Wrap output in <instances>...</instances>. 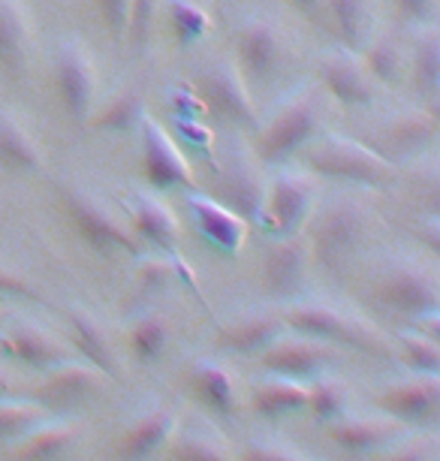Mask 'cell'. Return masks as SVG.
I'll return each instance as SVG.
<instances>
[{
	"mask_svg": "<svg viewBox=\"0 0 440 461\" xmlns=\"http://www.w3.org/2000/svg\"><path fill=\"white\" fill-rule=\"evenodd\" d=\"M386 461H435V438H399Z\"/></svg>",
	"mask_w": 440,
	"mask_h": 461,
	"instance_id": "cell-41",
	"label": "cell"
},
{
	"mask_svg": "<svg viewBox=\"0 0 440 461\" xmlns=\"http://www.w3.org/2000/svg\"><path fill=\"white\" fill-rule=\"evenodd\" d=\"M172 461H232L227 440L218 431L202 425V429L184 431L175 443Z\"/></svg>",
	"mask_w": 440,
	"mask_h": 461,
	"instance_id": "cell-37",
	"label": "cell"
},
{
	"mask_svg": "<svg viewBox=\"0 0 440 461\" xmlns=\"http://www.w3.org/2000/svg\"><path fill=\"white\" fill-rule=\"evenodd\" d=\"M100 4V13L103 19H106L112 37H115L118 42L127 37V24H130V6L133 0H97Z\"/></svg>",
	"mask_w": 440,
	"mask_h": 461,
	"instance_id": "cell-44",
	"label": "cell"
},
{
	"mask_svg": "<svg viewBox=\"0 0 440 461\" xmlns=\"http://www.w3.org/2000/svg\"><path fill=\"white\" fill-rule=\"evenodd\" d=\"M82 438V425L70 420H55L49 422V416L40 425L13 443L15 461H58L67 449H73V443Z\"/></svg>",
	"mask_w": 440,
	"mask_h": 461,
	"instance_id": "cell-22",
	"label": "cell"
},
{
	"mask_svg": "<svg viewBox=\"0 0 440 461\" xmlns=\"http://www.w3.org/2000/svg\"><path fill=\"white\" fill-rule=\"evenodd\" d=\"M401 13L413 22H428L437 10V0H399Z\"/></svg>",
	"mask_w": 440,
	"mask_h": 461,
	"instance_id": "cell-48",
	"label": "cell"
},
{
	"mask_svg": "<svg viewBox=\"0 0 440 461\" xmlns=\"http://www.w3.org/2000/svg\"><path fill=\"white\" fill-rule=\"evenodd\" d=\"M287 326L299 335L317 338L326 344H344L356 350H381V332L371 329L353 311L332 302H299L287 314Z\"/></svg>",
	"mask_w": 440,
	"mask_h": 461,
	"instance_id": "cell-4",
	"label": "cell"
},
{
	"mask_svg": "<svg viewBox=\"0 0 440 461\" xmlns=\"http://www.w3.org/2000/svg\"><path fill=\"white\" fill-rule=\"evenodd\" d=\"M435 133H437L435 112H408V115H399L390 124L386 145L401 154H417L435 142Z\"/></svg>",
	"mask_w": 440,
	"mask_h": 461,
	"instance_id": "cell-31",
	"label": "cell"
},
{
	"mask_svg": "<svg viewBox=\"0 0 440 461\" xmlns=\"http://www.w3.org/2000/svg\"><path fill=\"white\" fill-rule=\"evenodd\" d=\"M377 402L383 413L395 416L404 425H428L440 413V380L437 374H417L383 389Z\"/></svg>",
	"mask_w": 440,
	"mask_h": 461,
	"instance_id": "cell-15",
	"label": "cell"
},
{
	"mask_svg": "<svg viewBox=\"0 0 440 461\" xmlns=\"http://www.w3.org/2000/svg\"><path fill=\"white\" fill-rule=\"evenodd\" d=\"M178 429V413L172 407H151L148 413L139 416L130 434L121 440L118 461H151L157 452L172 440Z\"/></svg>",
	"mask_w": 440,
	"mask_h": 461,
	"instance_id": "cell-21",
	"label": "cell"
},
{
	"mask_svg": "<svg viewBox=\"0 0 440 461\" xmlns=\"http://www.w3.org/2000/svg\"><path fill=\"white\" fill-rule=\"evenodd\" d=\"M320 199L317 176L308 172H281L269 181V205H265L263 226L274 236H296L310 221Z\"/></svg>",
	"mask_w": 440,
	"mask_h": 461,
	"instance_id": "cell-6",
	"label": "cell"
},
{
	"mask_svg": "<svg viewBox=\"0 0 440 461\" xmlns=\"http://www.w3.org/2000/svg\"><path fill=\"white\" fill-rule=\"evenodd\" d=\"M175 103L184 112H178V118H200V112H202V100L196 97L193 91H187V88H178L175 91Z\"/></svg>",
	"mask_w": 440,
	"mask_h": 461,
	"instance_id": "cell-49",
	"label": "cell"
},
{
	"mask_svg": "<svg viewBox=\"0 0 440 461\" xmlns=\"http://www.w3.org/2000/svg\"><path fill=\"white\" fill-rule=\"evenodd\" d=\"M145 115H148V112H145L142 94L127 88L106 103V109L94 118V127L106 130V133H130V130H139Z\"/></svg>",
	"mask_w": 440,
	"mask_h": 461,
	"instance_id": "cell-34",
	"label": "cell"
},
{
	"mask_svg": "<svg viewBox=\"0 0 440 461\" xmlns=\"http://www.w3.org/2000/svg\"><path fill=\"white\" fill-rule=\"evenodd\" d=\"M33 46V19L22 0H0V64L19 67Z\"/></svg>",
	"mask_w": 440,
	"mask_h": 461,
	"instance_id": "cell-27",
	"label": "cell"
},
{
	"mask_svg": "<svg viewBox=\"0 0 440 461\" xmlns=\"http://www.w3.org/2000/svg\"><path fill=\"white\" fill-rule=\"evenodd\" d=\"M371 230V212L356 196H338L314 214V259L329 272L347 263Z\"/></svg>",
	"mask_w": 440,
	"mask_h": 461,
	"instance_id": "cell-2",
	"label": "cell"
},
{
	"mask_svg": "<svg viewBox=\"0 0 440 461\" xmlns=\"http://www.w3.org/2000/svg\"><path fill=\"white\" fill-rule=\"evenodd\" d=\"M64 203H67V212H70V217H73V223L79 226V232L94 250H100V254L124 250V254L142 257L145 245L133 232L130 217L124 221L115 208L106 205L97 196L85 194V190H67Z\"/></svg>",
	"mask_w": 440,
	"mask_h": 461,
	"instance_id": "cell-5",
	"label": "cell"
},
{
	"mask_svg": "<svg viewBox=\"0 0 440 461\" xmlns=\"http://www.w3.org/2000/svg\"><path fill=\"white\" fill-rule=\"evenodd\" d=\"M202 91L205 100L211 103L214 109H220L229 121H236L241 127L260 130V112L254 106V97H250L247 79L241 73L238 60H214L211 67H205L202 73Z\"/></svg>",
	"mask_w": 440,
	"mask_h": 461,
	"instance_id": "cell-10",
	"label": "cell"
},
{
	"mask_svg": "<svg viewBox=\"0 0 440 461\" xmlns=\"http://www.w3.org/2000/svg\"><path fill=\"white\" fill-rule=\"evenodd\" d=\"M290 4H296L299 10H305V13H317L320 6H326V0H290Z\"/></svg>",
	"mask_w": 440,
	"mask_h": 461,
	"instance_id": "cell-50",
	"label": "cell"
},
{
	"mask_svg": "<svg viewBox=\"0 0 440 461\" xmlns=\"http://www.w3.org/2000/svg\"><path fill=\"white\" fill-rule=\"evenodd\" d=\"M381 299L399 314L408 317H431L440 308V284L437 275L426 266H401L386 275L381 284Z\"/></svg>",
	"mask_w": 440,
	"mask_h": 461,
	"instance_id": "cell-12",
	"label": "cell"
},
{
	"mask_svg": "<svg viewBox=\"0 0 440 461\" xmlns=\"http://www.w3.org/2000/svg\"><path fill=\"white\" fill-rule=\"evenodd\" d=\"M127 212H130V226L142 245L160 250V254H175L181 245V226L175 212L163 199L151 194H133L127 199Z\"/></svg>",
	"mask_w": 440,
	"mask_h": 461,
	"instance_id": "cell-18",
	"label": "cell"
},
{
	"mask_svg": "<svg viewBox=\"0 0 440 461\" xmlns=\"http://www.w3.org/2000/svg\"><path fill=\"white\" fill-rule=\"evenodd\" d=\"M413 82L422 94H435L440 88V37L437 31H419L413 42V58L408 60Z\"/></svg>",
	"mask_w": 440,
	"mask_h": 461,
	"instance_id": "cell-35",
	"label": "cell"
},
{
	"mask_svg": "<svg viewBox=\"0 0 440 461\" xmlns=\"http://www.w3.org/2000/svg\"><path fill=\"white\" fill-rule=\"evenodd\" d=\"M0 344H4V350L10 353L13 359L31 365V368H37V371H51V368H58V365H64L67 359H73V353L67 350L64 341H58L51 332L33 323L10 329V332L0 338Z\"/></svg>",
	"mask_w": 440,
	"mask_h": 461,
	"instance_id": "cell-20",
	"label": "cell"
},
{
	"mask_svg": "<svg viewBox=\"0 0 440 461\" xmlns=\"http://www.w3.org/2000/svg\"><path fill=\"white\" fill-rule=\"evenodd\" d=\"M310 268H314V248L308 239L281 236L265 254V290L274 299H301L308 290Z\"/></svg>",
	"mask_w": 440,
	"mask_h": 461,
	"instance_id": "cell-9",
	"label": "cell"
},
{
	"mask_svg": "<svg viewBox=\"0 0 440 461\" xmlns=\"http://www.w3.org/2000/svg\"><path fill=\"white\" fill-rule=\"evenodd\" d=\"M404 438V422L395 416H341L332 422V440L356 456H368V452L390 449L395 440Z\"/></svg>",
	"mask_w": 440,
	"mask_h": 461,
	"instance_id": "cell-19",
	"label": "cell"
},
{
	"mask_svg": "<svg viewBox=\"0 0 440 461\" xmlns=\"http://www.w3.org/2000/svg\"><path fill=\"white\" fill-rule=\"evenodd\" d=\"M0 163L19 172L42 169V148L33 133L10 112H0Z\"/></svg>",
	"mask_w": 440,
	"mask_h": 461,
	"instance_id": "cell-28",
	"label": "cell"
},
{
	"mask_svg": "<svg viewBox=\"0 0 440 461\" xmlns=\"http://www.w3.org/2000/svg\"><path fill=\"white\" fill-rule=\"evenodd\" d=\"M263 365L274 377H290V380H314L323 377L326 371L335 365V347L317 338L301 335L296 341H274L269 350L263 353Z\"/></svg>",
	"mask_w": 440,
	"mask_h": 461,
	"instance_id": "cell-13",
	"label": "cell"
},
{
	"mask_svg": "<svg viewBox=\"0 0 440 461\" xmlns=\"http://www.w3.org/2000/svg\"><path fill=\"white\" fill-rule=\"evenodd\" d=\"M308 167L314 176L347 181V185L359 187H386L395 178L392 163L381 151L338 133L320 136V142L310 148L308 154Z\"/></svg>",
	"mask_w": 440,
	"mask_h": 461,
	"instance_id": "cell-1",
	"label": "cell"
},
{
	"mask_svg": "<svg viewBox=\"0 0 440 461\" xmlns=\"http://www.w3.org/2000/svg\"><path fill=\"white\" fill-rule=\"evenodd\" d=\"M42 420H46V407L42 404L15 402L10 395L0 398V443H15Z\"/></svg>",
	"mask_w": 440,
	"mask_h": 461,
	"instance_id": "cell-38",
	"label": "cell"
},
{
	"mask_svg": "<svg viewBox=\"0 0 440 461\" xmlns=\"http://www.w3.org/2000/svg\"><path fill=\"white\" fill-rule=\"evenodd\" d=\"M241 461H308V458L287 447H274V443H254V447H247Z\"/></svg>",
	"mask_w": 440,
	"mask_h": 461,
	"instance_id": "cell-45",
	"label": "cell"
},
{
	"mask_svg": "<svg viewBox=\"0 0 440 461\" xmlns=\"http://www.w3.org/2000/svg\"><path fill=\"white\" fill-rule=\"evenodd\" d=\"M73 332H76V347H79L82 359H88L94 368L103 371V377L118 380L115 347H112L109 335L103 332L100 320L91 317L88 311H73Z\"/></svg>",
	"mask_w": 440,
	"mask_h": 461,
	"instance_id": "cell-29",
	"label": "cell"
},
{
	"mask_svg": "<svg viewBox=\"0 0 440 461\" xmlns=\"http://www.w3.org/2000/svg\"><path fill=\"white\" fill-rule=\"evenodd\" d=\"M49 380L40 386V395L46 402H82V398L94 395L103 386V371H97L88 359H67L58 368L46 371Z\"/></svg>",
	"mask_w": 440,
	"mask_h": 461,
	"instance_id": "cell-24",
	"label": "cell"
},
{
	"mask_svg": "<svg viewBox=\"0 0 440 461\" xmlns=\"http://www.w3.org/2000/svg\"><path fill=\"white\" fill-rule=\"evenodd\" d=\"M256 139V154L263 163H281L290 154H296L301 145H308L310 139L323 130V94L317 88H305L283 103L274 112V118Z\"/></svg>",
	"mask_w": 440,
	"mask_h": 461,
	"instance_id": "cell-3",
	"label": "cell"
},
{
	"mask_svg": "<svg viewBox=\"0 0 440 461\" xmlns=\"http://www.w3.org/2000/svg\"><path fill=\"white\" fill-rule=\"evenodd\" d=\"M323 85L335 100L353 109L371 106L377 94V82L371 79L365 60L359 58V51L347 46L335 49L323 58Z\"/></svg>",
	"mask_w": 440,
	"mask_h": 461,
	"instance_id": "cell-16",
	"label": "cell"
},
{
	"mask_svg": "<svg viewBox=\"0 0 440 461\" xmlns=\"http://www.w3.org/2000/svg\"><path fill=\"white\" fill-rule=\"evenodd\" d=\"M308 411L323 425L338 422L341 416H347V411H350V389L344 386L341 380L320 377L308 389Z\"/></svg>",
	"mask_w": 440,
	"mask_h": 461,
	"instance_id": "cell-36",
	"label": "cell"
},
{
	"mask_svg": "<svg viewBox=\"0 0 440 461\" xmlns=\"http://www.w3.org/2000/svg\"><path fill=\"white\" fill-rule=\"evenodd\" d=\"M142 136V163L145 176L154 187L169 190V187H193V167L187 160V154L181 151V145L169 136V130L154 121L151 115L142 118L139 124Z\"/></svg>",
	"mask_w": 440,
	"mask_h": 461,
	"instance_id": "cell-8",
	"label": "cell"
},
{
	"mask_svg": "<svg viewBox=\"0 0 440 461\" xmlns=\"http://www.w3.org/2000/svg\"><path fill=\"white\" fill-rule=\"evenodd\" d=\"M175 130H178V136L191 139L193 145L209 148V142H211V130H205V127L200 124V118H178V115H175Z\"/></svg>",
	"mask_w": 440,
	"mask_h": 461,
	"instance_id": "cell-47",
	"label": "cell"
},
{
	"mask_svg": "<svg viewBox=\"0 0 440 461\" xmlns=\"http://www.w3.org/2000/svg\"><path fill=\"white\" fill-rule=\"evenodd\" d=\"M0 299H33V302H42L40 293L33 290L28 281H22V277L13 275V272H4V268H0Z\"/></svg>",
	"mask_w": 440,
	"mask_h": 461,
	"instance_id": "cell-46",
	"label": "cell"
},
{
	"mask_svg": "<svg viewBox=\"0 0 440 461\" xmlns=\"http://www.w3.org/2000/svg\"><path fill=\"white\" fill-rule=\"evenodd\" d=\"M399 350L404 362L417 374H437L440 371V341L426 332H404L399 335Z\"/></svg>",
	"mask_w": 440,
	"mask_h": 461,
	"instance_id": "cell-39",
	"label": "cell"
},
{
	"mask_svg": "<svg viewBox=\"0 0 440 461\" xmlns=\"http://www.w3.org/2000/svg\"><path fill=\"white\" fill-rule=\"evenodd\" d=\"M193 389L196 395L202 398L205 407H211L220 420H232L238 411V386L236 377L227 365L214 362V359H202L193 365Z\"/></svg>",
	"mask_w": 440,
	"mask_h": 461,
	"instance_id": "cell-26",
	"label": "cell"
},
{
	"mask_svg": "<svg viewBox=\"0 0 440 461\" xmlns=\"http://www.w3.org/2000/svg\"><path fill=\"white\" fill-rule=\"evenodd\" d=\"M223 203H227L238 217H245L247 223L263 226L265 205H269V178L263 176L260 163L236 154L229 160V167L223 169Z\"/></svg>",
	"mask_w": 440,
	"mask_h": 461,
	"instance_id": "cell-14",
	"label": "cell"
},
{
	"mask_svg": "<svg viewBox=\"0 0 440 461\" xmlns=\"http://www.w3.org/2000/svg\"><path fill=\"white\" fill-rule=\"evenodd\" d=\"M326 6L338 22L344 46L353 51H365L371 37H374V0H326Z\"/></svg>",
	"mask_w": 440,
	"mask_h": 461,
	"instance_id": "cell-30",
	"label": "cell"
},
{
	"mask_svg": "<svg viewBox=\"0 0 440 461\" xmlns=\"http://www.w3.org/2000/svg\"><path fill=\"white\" fill-rule=\"evenodd\" d=\"M172 275H175V266L163 263V259H142L139 268H136V277H139V286L145 293H160L172 281Z\"/></svg>",
	"mask_w": 440,
	"mask_h": 461,
	"instance_id": "cell-43",
	"label": "cell"
},
{
	"mask_svg": "<svg viewBox=\"0 0 440 461\" xmlns=\"http://www.w3.org/2000/svg\"><path fill=\"white\" fill-rule=\"evenodd\" d=\"M169 19H172V24H175L181 46H193V42H200L211 28L209 13H205L200 4H193V0H172Z\"/></svg>",
	"mask_w": 440,
	"mask_h": 461,
	"instance_id": "cell-40",
	"label": "cell"
},
{
	"mask_svg": "<svg viewBox=\"0 0 440 461\" xmlns=\"http://www.w3.org/2000/svg\"><path fill=\"white\" fill-rule=\"evenodd\" d=\"M184 203L191 208L193 221L200 226L205 241H209L220 257L236 259L241 254V248H245L247 230H250L245 217H238L229 205H223L218 199H211L209 194H200V190H193V187H187Z\"/></svg>",
	"mask_w": 440,
	"mask_h": 461,
	"instance_id": "cell-11",
	"label": "cell"
},
{
	"mask_svg": "<svg viewBox=\"0 0 440 461\" xmlns=\"http://www.w3.org/2000/svg\"><path fill=\"white\" fill-rule=\"evenodd\" d=\"M55 76H58V91L64 100L67 112L76 121L91 118L94 103H97L100 91V73L97 60H94L91 49L82 40H67L58 49L55 58Z\"/></svg>",
	"mask_w": 440,
	"mask_h": 461,
	"instance_id": "cell-7",
	"label": "cell"
},
{
	"mask_svg": "<svg viewBox=\"0 0 440 461\" xmlns=\"http://www.w3.org/2000/svg\"><path fill=\"white\" fill-rule=\"evenodd\" d=\"M10 395V380H6V374L0 371V398H6Z\"/></svg>",
	"mask_w": 440,
	"mask_h": 461,
	"instance_id": "cell-51",
	"label": "cell"
},
{
	"mask_svg": "<svg viewBox=\"0 0 440 461\" xmlns=\"http://www.w3.org/2000/svg\"><path fill=\"white\" fill-rule=\"evenodd\" d=\"M250 407L260 420L278 422L283 416L308 411V386L301 380L290 377H272L265 383H256L254 395H250Z\"/></svg>",
	"mask_w": 440,
	"mask_h": 461,
	"instance_id": "cell-25",
	"label": "cell"
},
{
	"mask_svg": "<svg viewBox=\"0 0 440 461\" xmlns=\"http://www.w3.org/2000/svg\"><path fill=\"white\" fill-rule=\"evenodd\" d=\"M283 60V37L278 24L254 19L241 28L238 37V67L245 73V79L263 85L269 76L278 73Z\"/></svg>",
	"mask_w": 440,
	"mask_h": 461,
	"instance_id": "cell-17",
	"label": "cell"
},
{
	"mask_svg": "<svg viewBox=\"0 0 440 461\" xmlns=\"http://www.w3.org/2000/svg\"><path fill=\"white\" fill-rule=\"evenodd\" d=\"M169 341H172V326L157 311L142 314L130 329V350L139 362H157L166 353Z\"/></svg>",
	"mask_w": 440,
	"mask_h": 461,
	"instance_id": "cell-33",
	"label": "cell"
},
{
	"mask_svg": "<svg viewBox=\"0 0 440 461\" xmlns=\"http://www.w3.org/2000/svg\"><path fill=\"white\" fill-rule=\"evenodd\" d=\"M362 60H365L371 79L381 85H399L408 76V55L392 37H371Z\"/></svg>",
	"mask_w": 440,
	"mask_h": 461,
	"instance_id": "cell-32",
	"label": "cell"
},
{
	"mask_svg": "<svg viewBox=\"0 0 440 461\" xmlns=\"http://www.w3.org/2000/svg\"><path fill=\"white\" fill-rule=\"evenodd\" d=\"M154 10H157V0H133L127 37L133 40L136 49H142L145 42H148V33H151V24H154Z\"/></svg>",
	"mask_w": 440,
	"mask_h": 461,
	"instance_id": "cell-42",
	"label": "cell"
},
{
	"mask_svg": "<svg viewBox=\"0 0 440 461\" xmlns=\"http://www.w3.org/2000/svg\"><path fill=\"white\" fill-rule=\"evenodd\" d=\"M283 332H287V320L274 314H247L220 329V344L229 353L254 356L265 353L274 341H281Z\"/></svg>",
	"mask_w": 440,
	"mask_h": 461,
	"instance_id": "cell-23",
	"label": "cell"
}]
</instances>
